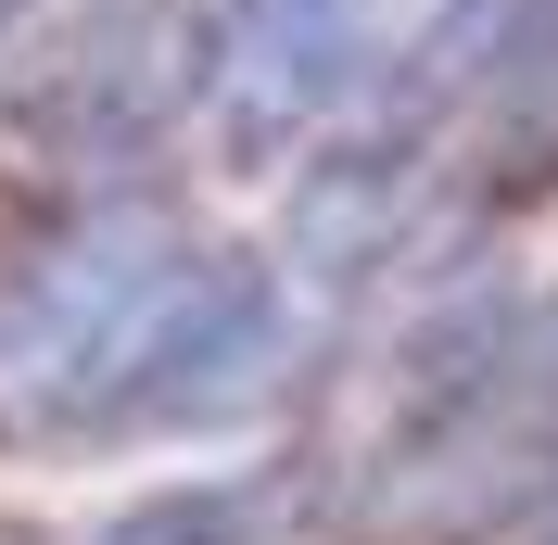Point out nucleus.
Returning <instances> with one entry per match:
<instances>
[{
	"mask_svg": "<svg viewBox=\"0 0 558 545\" xmlns=\"http://www.w3.org/2000/svg\"><path fill=\"white\" fill-rule=\"evenodd\" d=\"M0 545H76V533H38V520H0Z\"/></svg>",
	"mask_w": 558,
	"mask_h": 545,
	"instance_id": "423d86ee",
	"label": "nucleus"
},
{
	"mask_svg": "<svg viewBox=\"0 0 558 545\" xmlns=\"http://www.w3.org/2000/svg\"><path fill=\"white\" fill-rule=\"evenodd\" d=\"M533 508H558V305L457 342V368L355 470L343 545H495Z\"/></svg>",
	"mask_w": 558,
	"mask_h": 545,
	"instance_id": "f03ea898",
	"label": "nucleus"
},
{
	"mask_svg": "<svg viewBox=\"0 0 558 545\" xmlns=\"http://www.w3.org/2000/svg\"><path fill=\"white\" fill-rule=\"evenodd\" d=\"M393 51V0H216L204 26V114L242 166L330 140Z\"/></svg>",
	"mask_w": 558,
	"mask_h": 545,
	"instance_id": "20e7f679",
	"label": "nucleus"
},
{
	"mask_svg": "<svg viewBox=\"0 0 558 545\" xmlns=\"http://www.w3.org/2000/svg\"><path fill=\"white\" fill-rule=\"evenodd\" d=\"M305 368V279L166 191H102L0 267V457L242 432Z\"/></svg>",
	"mask_w": 558,
	"mask_h": 545,
	"instance_id": "f257e3e1",
	"label": "nucleus"
},
{
	"mask_svg": "<svg viewBox=\"0 0 558 545\" xmlns=\"http://www.w3.org/2000/svg\"><path fill=\"white\" fill-rule=\"evenodd\" d=\"M204 102V26L178 0H89L13 64V140L51 166H140Z\"/></svg>",
	"mask_w": 558,
	"mask_h": 545,
	"instance_id": "7ed1b4c3",
	"label": "nucleus"
},
{
	"mask_svg": "<svg viewBox=\"0 0 558 545\" xmlns=\"http://www.w3.org/2000/svg\"><path fill=\"white\" fill-rule=\"evenodd\" d=\"M546 545H558V533H546Z\"/></svg>",
	"mask_w": 558,
	"mask_h": 545,
	"instance_id": "6e6552de",
	"label": "nucleus"
},
{
	"mask_svg": "<svg viewBox=\"0 0 558 545\" xmlns=\"http://www.w3.org/2000/svg\"><path fill=\"white\" fill-rule=\"evenodd\" d=\"M279 520H292V482H166L102 545H279Z\"/></svg>",
	"mask_w": 558,
	"mask_h": 545,
	"instance_id": "39448f33",
	"label": "nucleus"
},
{
	"mask_svg": "<svg viewBox=\"0 0 558 545\" xmlns=\"http://www.w3.org/2000/svg\"><path fill=\"white\" fill-rule=\"evenodd\" d=\"M26 13H51V0H0V38H13V26H26Z\"/></svg>",
	"mask_w": 558,
	"mask_h": 545,
	"instance_id": "0eeeda50",
	"label": "nucleus"
}]
</instances>
